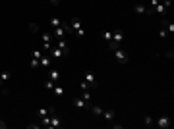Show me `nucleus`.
Masks as SVG:
<instances>
[{
  "label": "nucleus",
  "instance_id": "f257e3e1",
  "mask_svg": "<svg viewBox=\"0 0 174 129\" xmlns=\"http://www.w3.org/2000/svg\"><path fill=\"white\" fill-rule=\"evenodd\" d=\"M46 79H50V81H54V83H58V79H60V69L50 66L49 69H46Z\"/></svg>",
  "mask_w": 174,
  "mask_h": 129
},
{
  "label": "nucleus",
  "instance_id": "f03ea898",
  "mask_svg": "<svg viewBox=\"0 0 174 129\" xmlns=\"http://www.w3.org/2000/svg\"><path fill=\"white\" fill-rule=\"evenodd\" d=\"M112 52H114V58H116V60H118L120 64H128V60H130V58H128V54L120 48V46H118V48H114Z\"/></svg>",
  "mask_w": 174,
  "mask_h": 129
},
{
  "label": "nucleus",
  "instance_id": "7ed1b4c3",
  "mask_svg": "<svg viewBox=\"0 0 174 129\" xmlns=\"http://www.w3.org/2000/svg\"><path fill=\"white\" fill-rule=\"evenodd\" d=\"M155 125L161 127V129H168L170 127V118L168 116H159V118L155 120Z\"/></svg>",
  "mask_w": 174,
  "mask_h": 129
},
{
  "label": "nucleus",
  "instance_id": "20e7f679",
  "mask_svg": "<svg viewBox=\"0 0 174 129\" xmlns=\"http://www.w3.org/2000/svg\"><path fill=\"white\" fill-rule=\"evenodd\" d=\"M54 46H58V48L62 50V54H64V56H68V54H70V44H68V41H66V39H58Z\"/></svg>",
  "mask_w": 174,
  "mask_h": 129
},
{
  "label": "nucleus",
  "instance_id": "39448f33",
  "mask_svg": "<svg viewBox=\"0 0 174 129\" xmlns=\"http://www.w3.org/2000/svg\"><path fill=\"white\" fill-rule=\"evenodd\" d=\"M52 33V37H54V41H58V39H66L68 35H66V31H64V27L60 25V27H56V29H52L50 31Z\"/></svg>",
  "mask_w": 174,
  "mask_h": 129
},
{
  "label": "nucleus",
  "instance_id": "423d86ee",
  "mask_svg": "<svg viewBox=\"0 0 174 129\" xmlns=\"http://www.w3.org/2000/svg\"><path fill=\"white\" fill-rule=\"evenodd\" d=\"M122 41H124V31H122V29H114V31H112V42H116V44L120 46Z\"/></svg>",
  "mask_w": 174,
  "mask_h": 129
},
{
  "label": "nucleus",
  "instance_id": "0eeeda50",
  "mask_svg": "<svg viewBox=\"0 0 174 129\" xmlns=\"http://www.w3.org/2000/svg\"><path fill=\"white\" fill-rule=\"evenodd\" d=\"M83 79L87 81V83L93 87V89H97L99 87V83H97V79H95V73H93V72H87L85 75H83Z\"/></svg>",
  "mask_w": 174,
  "mask_h": 129
},
{
  "label": "nucleus",
  "instance_id": "6e6552de",
  "mask_svg": "<svg viewBox=\"0 0 174 129\" xmlns=\"http://www.w3.org/2000/svg\"><path fill=\"white\" fill-rule=\"evenodd\" d=\"M101 116H103V118L107 120L108 123H114V120H116V112H114V110H110V108H108V110H103V114H101Z\"/></svg>",
  "mask_w": 174,
  "mask_h": 129
},
{
  "label": "nucleus",
  "instance_id": "1a4fd4ad",
  "mask_svg": "<svg viewBox=\"0 0 174 129\" xmlns=\"http://www.w3.org/2000/svg\"><path fill=\"white\" fill-rule=\"evenodd\" d=\"M39 64H41V67L49 69V67L52 66V58H50L49 54H43V56H41V60H39Z\"/></svg>",
  "mask_w": 174,
  "mask_h": 129
},
{
  "label": "nucleus",
  "instance_id": "9d476101",
  "mask_svg": "<svg viewBox=\"0 0 174 129\" xmlns=\"http://www.w3.org/2000/svg\"><path fill=\"white\" fill-rule=\"evenodd\" d=\"M68 23H70V27H72L74 31H76V29H79V27H83V21H81V17H77V16H74Z\"/></svg>",
  "mask_w": 174,
  "mask_h": 129
},
{
  "label": "nucleus",
  "instance_id": "9b49d317",
  "mask_svg": "<svg viewBox=\"0 0 174 129\" xmlns=\"http://www.w3.org/2000/svg\"><path fill=\"white\" fill-rule=\"evenodd\" d=\"M72 102H74V106H76V108H87V110H89V106H91V104H89V102H85L81 97H76Z\"/></svg>",
  "mask_w": 174,
  "mask_h": 129
},
{
  "label": "nucleus",
  "instance_id": "f8f14e48",
  "mask_svg": "<svg viewBox=\"0 0 174 129\" xmlns=\"http://www.w3.org/2000/svg\"><path fill=\"white\" fill-rule=\"evenodd\" d=\"M49 54H50V58H54V60H60V58L64 56V54H62V50L58 48V46H52V48H50V52H49Z\"/></svg>",
  "mask_w": 174,
  "mask_h": 129
},
{
  "label": "nucleus",
  "instance_id": "ddd939ff",
  "mask_svg": "<svg viewBox=\"0 0 174 129\" xmlns=\"http://www.w3.org/2000/svg\"><path fill=\"white\" fill-rule=\"evenodd\" d=\"M60 25H62V19H60V17H56V16H54V17H50V27H52V29L60 27Z\"/></svg>",
  "mask_w": 174,
  "mask_h": 129
},
{
  "label": "nucleus",
  "instance_id": "4468645a",
  "mask_svg": "<svg viewBox=\"0 0 174 129\" xmlns=\"http://www.w3.org/2000/svg\"><path fill=\"white\" fill-rule=\"evenodd\" d=\"M89 110H91L93 114H95V116H101L104 108H101V106H97V104H91V106H89Z\"/></svg>",
  "mask_w": 174,
  "mask_h": 129
},
{
  "label": "nucleus",
  "instance_id": "2eb2a0df",
  "mask_svg": "<svg viewBox=\"0 0 174 129\" xmlns=\"http://www.w3.org/2000/svg\"><path fill=\"white\" fill-rule=\"evenodd\" d=\"M41 39H43V44H45V42H52V41H54L52 33H43V35H41Z\"/></svg>",
  "mask_w": 174,
  "mask_h": 129
},
{
  "label": "nucleus",
  "instance_id": "dca6fc26",
  "mask_svg": "<svg viewBox=\"0 0 174 129\" xmlns=\"http://www.w3.org/2000/svg\"><path fill=\"white\" fill-rule=\"evenodd\" d=\"M52 91H54L56 97H62V95H64V87H60L58 83H54V89H52Z\"/></svg>",
  "mask_w": 174,
  "mask_h": 129
},
{
  "label": "nucleus",
  "instance_id": "f3484780",
  "mask_svg": "<svg viewBox=\"0 0 174 129\" xmlns=\"http://www.w3.org/2000/svg\"><path fill=\"white\" fill-rule=\"evenodd\" d=\"M29 66H31V69H39V67H41V64H39V60H37V58H31Z\"/></svg>",
  "mask_w": 174,
  "mask_h": 129
},
{
  "label": "nucleus",
  "instance_id": "a211bd4d",
  "mask_svg": "<svg viewBox=\"0 0 174 129\" xmlns=\"http://www.w3.org/2000/svg\"><path fill=\"white\" fill-rule=\"evenodd\" d=\"M81 98L91 104V92H89V91H81Z\"/></svg>",
  "mask_w": 174,
  "mask_h": 129
},
{
  "label": "nucleus",
  "instance_id": "6ab92c4d",
  "mask_svg": "<svg viewBox=\"0 0 174 129\" xmlns=\"http://www.w3.org/2000/svg\"><path fill=\"white\" fill-rule=\"evenodd\" d=\"M153 12H157V14H165V12H166V8H165V6H162V4L159 2V4L153 8Z\"/></svg>",
  "mask_w": 174,
  "mask_h": 129
},
{
  "label": "nucleus",
  "instance_id": "aec40b11",
  "mask_svg": "<svg viewBox=\"0 0 174 129\" xmlns=\"http://www.w3.org/2000/svg\"><path fill=\"white\" fill-rule=\"evenodd\" d=\"M143 123H145V127H151V125L155 123V120L151 118V116H145V118H143Z\"/></svg>",
  "mask_w": 174,
  "mask_h": 129
},
{
  "label": "nucleus",
  "instance_id": "412c9836",
  "mask_svg": "<svg viewBox=\"0 0 174 129\" xmlns=\"http://www.w3.org/2000/svg\"><path fill=\"white\" fill-rule=\"evenodd\" d=\"M79 87H81V91H91V89H93V87H91V85L87 83L85 79H83V81H81V83H79Z\"/></svg>",
  "mask_w": 174,
  "mask_h": 129
},
{
  "label": "nucleus",
  "instance_id": "4be33fe9",
  "mask_svg": "<svg viewBox=\"0 0 174 129\" xmlns=\"http://www.w3.org/2000/svg\"><path fill=\"white\" fill-rule=\"evenodd\" d=\"M37 116H39V118H45V116H49V108H39V110H37Z\"/></svg>",
  "mask_w": 174,
  "mask_h": 129
},
{
  "label": "nucleus",
  "instance_id": "5701e85b",
  "mask_svg": "<svg viewBox=\"0 0 174 129\" xmlns=\"http://www.w3.org/2000/svg\"><path fill=\"white\" fill-rule=\"evenodd\" d=\"M45 89H46V91H52V89H54V81L46 79V81H45Z\"/></svg>",
  "mask_w": 174,
  "mask_h": 129
},
{
  "label": "nucleus",
  "instance_id": "b1692460",
  "mask_svg": "<svg viewBox=\"0 0 174 129\" xmlns=\"http://www.w3.org/2000/svg\"><path fill=\"white\" fill-rule=\"evenodd\" d=\"M103 39L107 41V42H110V41H112V31H104V33H103Z\"/></svg>",
  "mask_w": 174,
  "mask_h": 129
},
{
  "label": "nucleus",
  "instance_id": "393cba45",
  "mask_svg": "<svg viewBox=\"0 0 174 129\" xmlns=\"http://www.w3.org/2000/svg\"><path fill=\"white\" fill-rule=\"evenodd\" d=\"M74 33L77 35V37H79V39H81V37H85V27H79V29H76Z\"/></svg>",
  "mask_w": 174,
  "mask_h": 129
},
{
  "label": "nucleus",
  "instance_id": "a878e982",
  "mask_svg": "<svg viewBox=\"0 0 174 129\" xmlns=\"http://www.w3.org/2000/svg\"><path fill=\"white\" fill-rule=\"evenodd\" d=\"M166 35H168V31H166L165 27H161V29H159V37H161V39H166Z\"/></svg>",
  "mask_w": 174,
  "mask_h": 129
},
{
  "label": "nucleus",
  "instance_id": "bb28decb",
  "mask_svg": "<svg viewBox=\"0 0 174 129\" xmlns=\"http://www.w3.org/2000/svg\"><path fill=\"white\" fill-rule=\"evenodd\" d=\"M41 56H43L41 50H33V52H31V58H37V60H41Z\"/></svg>",
  "mask_w": 174,
  "mask_h": 129
},
{
  "label": "nucleus",
  "instance_id": "cd10ccee",
  "mask_svg": "<svg viewBox=\"0 0 174 129\" xmlns=\"http://www.w3.org/2000/svg\"><path fill=\"white\" fill-rule=\"evenodd\" d=\"M29 31H31V33H39V25H37V23H31V25H29Z\"/></svg>",
  "mask_w": 174,
  "mask_h": 129
},
{
  "label": "nucleus",
  "instance_id": "c85d7f7f",
  "mask_svg": "<svg viewBox=\"0 0 174 129\" xmlns=\"http://www.w3.org/2000/svg\"><path fill=\"white\" fill-rule=\"evenodd\" d=\"M165 56H166V58H174V50H166Z\"/></svg>",
  "mask_w": 174,
  "mask_h": 129
},
{
  "label": "nucleus",
  "instance_id": "c756f323",
  "mask_svg": "<svg viewBox=\"0 0 174 129\" xmlns=\"http://www.w3.org/2000/svg\"><path fill=\"white\" fill-rule=\"evenodd\" d=\"M0 129H6V122L4 120H0Z\"/></svg>",
  "mask_w": 174,
  "mask_h": 129
},
{
  "label": "nucleus",
  "instance_id": "7c9ffc66",
  "mask_svg": "<svg viewBox=\"0 0 174 129\" xmlns=\"http://www.w3.org/2000/svg\"><path fill=\"white\" fill-rule=\"evenodd\" d=\"M50 4L52 6H58V4H60V0H50Z\"/></svg>",
  "mask_w": 174,
  "mask_h": 129
}]
</instances>
